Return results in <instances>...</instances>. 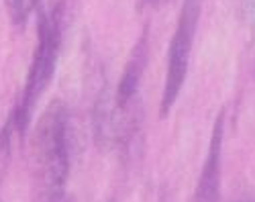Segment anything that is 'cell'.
I'll return each mask as SVG.
<instances>
[{"mask_svg":"<svg viewBox=\"0 0 255 202\" xmlns=\"http://www.w3.org/2000/svg\"><path fill=\"white\" fill-rule=\"evenodd\" d=\"M66 2L59 0L49 10H39V23H37V45L29 64L27 80L23 94L16 100V106L10 114L8 129H14L20 137L29 129L35 106L39 98L45 94L51 80L57 70L61 43H63V31H66Z\"/></svg>","mask_w":255,"mask_h":202,"instance_id":"obj_1","label":"cell"},{"mask_svg":"<svg viewBox=\"0 0 255 202\" xmlns=\"http://www.w3.org/2000/svg\"><path fill=\"white\" fill-rule=\"evenodd\" d=\"M70 110L61 100L53 102L39 116L35 131V166L39 202H55L66 196L70 178Z\"/></svg>","mask_w":255,"mask_h":202,"instance_id":"obj_2","label":"cell"},{"mask_svg":"<svg viewBox=\"0 0 255 202\" xmlns=\"http://www.w3.org/2000/svg\"><path fill=\"white\" fill-rule=\"evenodd\" d=\"M200 10H202V0H184L182 2L176 31H174L172 43H169V49H167V68H165L163 90H161V100H159L161 118H165L172 112L176 100L184 88L186 78H188L196 29L200 21Z\"/></svg>","mask_w":255,"mask_h":202,"instance_id":"obj_3","label":"cell"},{"mask_svg":"<svg viewBox=\"0 0 255 202\" xmlns=\"http://www.w3.org/2000/svg\"><path fill=\"white\" fill-rule=\"evenodd\" d=\"M223 145H225V108L219 110L208 141L206 159L196 184L194 202H219L223 178Z\"/></svg>","mask_w":255,"mask_h":202,"instance_id":"obj_4","label":"cell"},{"mask_svg":"<svg viewBox=\"0 0 255 202\" xmlns=\"http://www.w3.org/2000/svg\"><path fill=\"white\" fill-rule=\"evenodd\" d=\"M147 62H149V33L145 29L131 49V55L127 59L123 76L119 80V86L115 92V102H117V108L121 110V114H125L135 104L143 76H145Z\"/></svg>","mask_w":255,"mask_h":202,"instance_id":"obj_5","label":"cell"},{"mask_svg":"<svg viewBox=\"0 0 255 202\" xmlns=\"http://www.w3.org/2000/svg\"><path fill=\"white\" fill-rule=\"evenodd\" d=\"M4 2H6L10 21L16 27H23L27 21V14H29V0H4Z\"/></svg>","mask_w":255,"mask_h":202,"instance_id":"obj_6","label":"cell"},{"mask_svg":"<svg viewBox=\"0 0 255 202\" xmlns=\"http://www.w3.org/2000/svg\"><path fill=\"white\" fill-rule=\"evenodd\" d=\"M176 2V0H141L139 2V8H151V10H157V8H163L167 4Z\"/></svg>","mask_w":255,"mask_h":202,"instance_id":"obj_7","label":"cell"},{"mask_svg":"<svg viewBox=\"0 0 255 202\" xmlns=\"http://www.w3.org/2000/svg\"><path fill=\"white\" fill-rule=\"evenodd\" d=\"M43 0H29V10H35V8H41Z\"/></svg>","mask_w":255,"mask_h":202,"instance_id":"obj_8","label":"cell"},{"mask_svg":"<svg viewBox=\"0 0 255 202\" xmlns=\"http://www.w3.org/2000/svg\"><path fill=\"white\" fill-rule=\"evenodd\" d=\"M55 202H76V200H74V196L66 194V196H61V198H59V200H55Z\"/></svg>","mask_w":255,"mask_h":202,"instance_id":"obj_9","label":"cell"},{"mask_svg":"<svg viewBox=\"0 0 255 202\" xmlns=\"http://www.w3.org/2000/svg\"><path fill=\"white\" fill-rule=\"evenodd\" d=\"M241 202H255V198H247V200H241Z\"/></svg>","mask_w":255,"mask_h":202,"instance_id":"obj_10","label":"cell"},{"mask_svg":"<svg viewBox=\"0 0 255 202\" xmlns=\"http://www.w3.org/2000/svg\"><path fill=\"white\" fill-rule=\"evenodd\" d=\"M0 202H2V200H0Z\"/></svg>","mask_w":255,"mask_h":202,"instance_id":"obj_11","label":"cell"}]
</instances>
